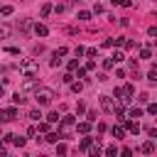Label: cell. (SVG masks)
Segmentation results:
<instances>
[{
    "label": "cell",
    "instance_id": "19",
    "mask_svg": "<svg viewBox=\"0 0 157 157\" xmlns=\"http://www.w3.org/2000/svg\"><path fill=\"white\" fill-rule=\"evenodd\" d=\"M69 86H71V91H74V93H81V88H83V83H81V81H71Z\"/></svg>",
    "mask_w": 157,
    "mask_h": 157
},
{
    "label": "cell",
    "instance_id": "6",
    "mask_svg": "<svg viewBox=\"0 0 157 157\" xmlns=\"http://www.w3.org/2000/svg\"><path fill=\"white\" fill-rule=\"evenodd\" d=\"M123 123H125V130H128V132H132V135L140 132V123H137V120H128V118H125Z\"/></svg>",
    "mask_w": 157,
    "mask_h": 157
},
{
    "label": "cell",
    "instance_id": "32",
    "mask_svg": "<svg viewBox=\"0 0 157 157\" xmlns=\"http://www.w3.org/2000/svg\"><path fill=\"white\" fill-rule=\"evenodd\" d=\"M54 145H56V152H59V155H66V152H69L66 145H59V142H54Z\"/></svg>",
    "mask_w": 157,
    "mask_h": 157
},
{
    "label": "cell",
    "instance_id": "34",
    "mask_svg": "<svg viewBox=\"0 0 157 157\" xmlns=\"http://www.w3.org/2000/svg\"><path fill=\"white\" fill-rule=\"evenodd\" d=\"M115 64H113V59H103V69H113Z\"/></svg>",
    "mask_w": 157,
    "mask_h": 157
},
{
    "label": "cell",
    "instance_id": "17",
    "mask_svg": "<svg viewBox=\"0 0 157 157\" xmlns=\"http://www.w3.org/2000/svg\"><path fill=\"white\" fill-rule=\"evenodd\" d=\"M140 56H142V59H150V56H152V49H150V44L140 49Z\"/></svg>",
    "mask_w": 157,
    "mask_h": 157
},
{
    "label": "cell",
    "instance_id": "28",
    "mask_svg": "<svg viewBox=\"0 0 157 157\" xmlns=\"http://www.w3.org/2000/svg\"><path fill=\"white\" fill-rule=\"evenodd\" d=\"M47 123H59V113H56V110L49 113V115H47Z\"/></svg>",
    "mask_w": 157,
    "mask_h": 157
},
{
    "label": "cell",
    "instance_id": "33",
    "mask_svg": "<svg viewBox=\"0 0 157 157\" xmlns=\"http://www.w3.org/2000/svg\"><path fill=\"white\" fill-rule=\"evenodd\" d=\"M83 69H86V71H93V69H96V61H93V59H91V61H86V66H83Z\"/></svg>",
    "mask_w": 157,
    "mask_h": 157
},
{
    "label": "cell",
    "instance_id": "9",
    "mask_svg": "<svg viewBox=\"0 0 157 157\" xmlns=\"http://www.w3.org/2000/svg\"><path fill=\"white\" fill-rule=\"evenodd\" d=\"M15 29H17V32H22V34H27V29H29V20H17Z\"/></svg>",
    "mask_w": 157,
    "mask_h": 157
},
{
    "label": "cell",
    "instance_id": "23",
    "mask_svg": "<svg viewBox=\"0 0 157 157\" xmlns=\"http://www.w3.org/2000/svg\"><path fill=\"white\" fill-rule=\"evenodd\" d=\"M78 20H81V22L91 20V12H88V10H81V12H78Z\"/></svg>",
    "mask_w": 157,
    "mask_h": 157
},
{
    "label": "cell",
    "instance_id": "26",
    "mask_svg": "<svg viewBox=\"0 0 157 157\" xmlns=\"http://www.w3.org/2000/svg\"><path fill=\"white\" fill-rule=\"evenodd\" d=\"M130 118H142V108H130Z\"/></svg>",
    "mask_w": 157,
    "mask_h": 157
},
{
    "label": "cell",
    "instance_id": "2",
    "mask_svg": "<svg viewBox=\"0 0 157 157\" xmlns=\"http://www.w3.org/2000/svg\"><path fill=\"white\" fill-rule=\"evenodd\" d=\"M37 69H39V66H37V61H34V59H25V61H20V71H22L25 76H34V74H37Z\"/></svg>",
    "mask_w": 157,
    "mask_h": 157
},
{
    "label": "cell",
    "instance_id": "16",
    "mask_svg": "<svg viewBox=\"0 0 157 157\" xmlns=\"http://www.w3.org/2000/svg\"><path fill=\"white\" fill-rule=\"evenodd\" d=\"M140 152H145V155H152V152H155V142H152V140H150V142H145V145L140 147Z\"/></svg>",
    "mask_w": 157,
    "mask_h": 157
},
{
    "label": "cell",
    "instance_id": "40",
    "mask_svg": "<svg viewBox=\"0 0 157 157\" xmlns=\"http://www.w3.org/2000/svg\"><path fill=\"white\" fill-rule=\"evenodd\" d=\"M83 54H86V49H83V47L78 44V47H76V56H83Z\"/></svg>",
    "mask_w": 157,
    "mask_h": 157
},
{
    "label": "cell",
    "instance_id": "42",
    "mask_svg": "<svg viewBox=\"0 0 157 157\" xmlns=\"http://www.w3.org/2000/svg\"><path fill=\"white\" fill-rule=\"evenodd\" d=\"M27 135H29V137H34V135H37V125H32V128L27 130Z\"/></svg>",
    "mask_w": 157,
    "mask_h": 157
},
{
    "label": "cell",
    "instance_id": "8",
    "mask_svg": "<svg viewBox=\"0 0 157 157\" xmlns=\"http://www.w3.org/2000/svg\"><path fill=\"white\" fill-rule=\"evenodd\" d=\"M34 34H37V37H47V34H49V27L42 25V22H37V25H34Z\"/></svg>",
    "mask_w": 157,
    "mask_h": 157
},
{
    "label": "cell",
    "instance_id": "25",
    "mask_svg": "<svg viewBox=\"0 0 157 157\" xmlns=\"http://www.w3.org/2000/svg\"><path fill=\"white\" fill-rule=\"evenodd\" d=\"M147 81H152V83L157 81V69H155V66L150 69V74H147Z\"/></svg>",
    "mask_w": 157,
    "mask_h": 157
},
{
    "label": "cell",
    "instance_id": "5",
    "mask_svg": "<svg viewBox=\"0 0 157 157\" xmlns=\"http://www.w3.org/2000/svg\"><path fill=\"white\" fill-rule=\"evenodd\" d=\"M98 103H101V108H103L105 113H113V105H115V103H113L108 96H101V98H98Z\"/></svg>",
    "mask_w": 157,
    "mask_h": 157
},
{
    "label": "cell",
    "instance_id": "21",
    "mask_svg": "<svg viewBox=\"0 0 157 157\" xmlns=\"http://www.w3.org/2000/svg\"><path fill=\"white\" fill-rule=\"evenodd\" d=\"M52 7H54L52 2H44V5H42V17H47V15L52 12Z\"/></svg>",
    "mask_w": 157,
    "mask_h": 157
},
{
    "label": "cell",
    "instance_id": "1",
    "mask_svg": "<svg viewBox=\"0 0 157 157\" xmlns=\"http://www.w3.org/2000/svg\"><path fill=\"white\" fill-rule=\"evenodd\" d=\"M34 101H37V105H49L52 101H54V91L52 88H34Z\"/></svg>",
    "mask_w": 157,
    "mask_h": 157
},
{
    "label": "cell",
    "instance_id": "4",
    "mask_svg": "<svg viewBox=\"0 0 157 157\" xmlns=\"http://www.w3.org/2000/svg\"><path fill=\"white\" fill-rule=\"evenodd\" d=\"M66 54H69V49H66V47H59V49H54V54H52V66H59V61H61Z\"/></svg>",
    "mask_w": 157,
    "mask_h": 157
},
{
    "label": "cell",
    "instance_id": "27",
    "mask_svg": "<svg viewBox=\"0 0 157 157\" xmlns=\"http://www.w3.org/2000/svg\"><path fill=\"white\" fill-rule=\"evenodd\" d=\"M27 118H32V120H39V118H42V113H39V110H37V108H32V110H29V115H27Z\"/></svg>",
    "mask_w": 157,
    "mask_h": 157
},
{
    "label": "cell",
    "instance_id": "29",
    "mask_svg": "<svg viewBox=\"0 0 157 157\" xmlns=\"http://www.w3.org/2000/svg\"><path fill=\"white\" fill-rule=\"evenodd\" d=\"M37 132H49V123H39L37 125Z\"/></svg>",
    "mask_w": 157,
    "mask_h": 157
},
{
    "label": "cell",
    "instance_id": "12",
    "mask_svg": "<svg viewBox=\"0 0 157 157\" xmlns=\"http://www.w3.org/2000/svg\"><path fill=\"white\" fill-rule=\"evenodd\" d=\"M10 34H12V27H10L7 22H2V25H0V39H7Z\"/></svg>",
    "mask_w": 157,
    "mask_h": 157
},
{
    "label": "cell",
    "instance_id": "24",
    "mask_svg": "<svg viewBox=\"0 0 157 157\" xmlns=\"http://www.w3.org/2000/svg\"><path fill=\"white\" fill-rule=\"evenodd\" d=\"M120 47H125V49H135V42H132V39H125V37H123V44H120Z\"/></svg>",
    "mask_w": 157,
    "mask_h": 157
},
{
    "label": "cell",
    "instance_id": "38",
    "mask_svg": "<svg viewBox=\"0 0 157 157\" xmlns=\"http://www.w3.org/2000/svg\"><path fill=\"white\" fill-rule=\"evenodd\" d=\"M93 12H98V15H101V12H105V10H103V5H101V2H96V7H93Z\"/></svg>",
    "mask_w": 157,
    "mask_h": 157
},
{
    "label": "cell",
    "instance_id": "39",
    "mask_svg": "<svg viewBox=\"0 0 157 157\" xmlns=\"http://www.w3.org/2000/svg\"><path fill=\"white\" fill-rule=\"evenodd\" d=\"M5 52H7V54H20V49H17V47H7Z\"/></svg>",
    "mask_w": 157,
    "mask_h": 157
},
{
    "label": "cell",
    "instance_id": "44",
    "mask_svg": "<svg viewBox=\"0 0 157 157\" xmlns=\"http://www.w3.org/2000/svg\"><path fill=\"white\" fill-rule=\"evenodd\" d=\"M0 155H5V147H2V140H0Z\"/></svg>",
    "mask_w": 157,
    "mask_h": 157
},
{
    "label": "cell",
    "instance_id": "13",
    "mask_svg": "<svg viewBox=\"0 0 157 157\" xmlns=\"http://www.w3.org/2000/svg\"><path fill=\"white\" fill-rule=\"evenodd\" d=\"M10 101H12V105H22V103H25L27 98H25V93H22V91H17V93H15V96H12Z\"/></svg>",
    "mask_w": 157,
    "mask_h": 157
},
{
    "label": "cell",
    "instance_id": "43",
    "mask_svg": "<svg viewBox=\"0 0 157 157\" xmlns=\"http://www.w3.org/2000/svg\"><path fill=\"white\" fill-rule=\"evenodd\" d=\"M2 96H5V86L0 83V98H2Z\"/></svg>",
    "mask_w": 157,
    "mask_h": 157
},
{
    "label": "cell",
    "instance_id": "15",
    "mask_svg": "<svg viewBox=\"0 0 157 157\" xmlns=\"http://www.w3.org/2000/svg\"><path fill=\"white\" fill-rule=\"evenodd\" d=\"M110 132H113V137H115V140H123V137H125V128H118V125H115Z\"/></svg>",
    "mask_w": 157,
    "mask_h": 157
},
{
    "label": "cell",
    "instance_id": "10",
    "mask_svg": "<svg viewBox=\"0 0 157 157\" xmlns=\"http://www.w3.org/2000/svg\"><path fill=\"white\" fill-rule=\"evenodd\" d=\"M2 113H5V120H17V108H15V105H10V108H5Z\"/></svg>",
    "mask_w": 157,
    "mask_h": 157
},
{
    "label": "cell",
    "instance_id": "41",
    "mask_svg": "<svg viewBox=\"0 0 157 157\" xmlns=\"http://www.w3.org/2000/svg\"><path fill=\"white\" fill-rule=\"evenodd\" d=\"M61 81H64V83H71V81H74V76H71V74H64V78H61Z\"/></svg>",
    "mask_w": 157,
    "mask_h": 157
},
{
    "label": "cell",
    "instance_id": "37",
    "mask_svg": "<svg viewBox=\"0 0 157 157\" xmlns=\"http://www.w3.org/2000/svg\"><path fill=\"white\" fill-rule=\"evenodd\" d=\"M52 10H54V12H64V10H66V5H54Z\"/></svg>",
    "mask_w": 157,
    "mask_h": 157
},
{
    "label": "cell",
    "instance_id": "18",
    "mask_svg": "<svg viewBox=\"0 0 157 157\" xmlns=\"http://www.w3.org/2000/svg\"><path fill=\"white\" fill-rule=\"evenodd\" d=\"M110 59H113V64H120V61L125 59V54H123V52H113V56H110Z\"/></svg>",
    "mask_w": 157,
    "mask_h": 157
},
{
    "label": "cell",
    "instance_id": "3",
    "mask_svg": "<svg viewBox=\"0 0 157 157\" xmlns=\"http://www.w3.org/2000/svg\"><path fill=\"white\" fill-rule=\"evenodd\" d=\"M34 88H37V78H34V76H27V78L20 83V91H22V93H29V91H34Z\"/></svg>",
    "mask_w": 157,
    "mask_h": 157
},
{
    "label": "cell",
    "instance_id": "36",
    "mask_svg": "<svg viewBox=\"0 0 157 157\" xmlns=\"http://www.w3.org/2000/svg\"><path fill=\"white\" fill-rule=\"evenodd\" d=\"M86 74H88L86 69H76V76H78V78H86Z\"/></svg>",
    "mask_w": 157,
    "mask_h": 157
},
{
    "label": "cell",
    "instance_id": "35",
    "mask_svg": "<svg viewBox=\"0 0 157 157\" xmlns=\"http://www.w3.org/2000/svg\"><path fill=\"white\" fill-rule=\"evenodd\" d=\"M147 113H150V115H157V105L150 103V105H147Z\"/></svg>",
    "mask_w": 157,
    "mask_h": 157
},
{
    "label": "cell",
    "instance_id": "22",
    "mask_svg": "<svg viewBox=\"0 0 157 157\" xmlns=\"http://www.w3.org/2000/svg\"><path fill=\"white\" fill-rule=\"evenodd\" d=\"M110 2H113V5H118V7H130V5H132L130 0H110Z\"/></svg>",
    "mask_w": 157,
    "mask_h": 157
},
{
    "label": "cell",
    "instance_id": "14",
    "mask_svg": "<svg viewBox=\"0 0 157 157\" xmlns=\"http://www.w3.org/2000/svg\"><path fill=\"white\" fill-rule=\"evenodd\" d=\"M76 130H78L81 135H88V132H91V120H86V123H78V125H76Z\"/></svg>",
    "mask_w": 157,
    "mask_h": 157
},
{
    "label": "cell",
    "instance_id": "20",
    "mask_svg": "<svg viewBox=\"0 0 157 157\" xmlns=\"http://www.w3.org/2000/svg\"><path fill=\"white\" fill-rule=\"evenodd\" d=\"M12 12H15V10H12V5H2V7H0V15H5V17H7V15H12Z\"/></svg>",
    "mask_w": 157,
    "mask_h": 157
},
{
    "label": "cell",
    "instance_id": "30",
    "mask_svg": "<svg viewBox=\"0 0 157 157\" xmlns=\"http://www.w3.org/2000/svg\"><path fill=\"white\" fill-rule=\"evenodd\" d=\"M105 155H108V157H115V155H118V147H115V145H110V147L105 150Z\"/></svg>",
    "mask_w": 157,
    "mask_h": 157
},
{
    "label": "cell",
    "instance_id": "31",
    "mask_svg": "<svg viewBox=\"0 0 157 157\" xmlns=\"http://www.w3.org/2000/svg\"><path fill=\"white\" fill-rule=\"evenodd\" d=\"M66 66H69V71H76V69H78V61H76V59H71Z\"/></svg>",
    "mask_w": 157,
    "mask_h": 157
},
{
    "label": "cell",
    "instance_id": "7",
    "mask_svg": "<svg viewBox=\"0 0 157 157\" xmlns=\"http://www.w3.org/2000/svg\"><path fill=\"white\" fill-rule=\"evenodd\" d=\"M5 140H7V142H12L15 147H22V145H25V137H20V135H12V132H10V135H5Z\"/></svg>",
    "mask_w": 157,
    "mask_h": 157
},
{
    "label": "cell",
    "instance_id": "11",
    "mask_svg": "<svg viewBox=\"0 0 157 157\" xmlns=\"http://www.w3.org/2000/svg\"><path fill=\"white\" fill-rule=\"evenodd\" d=\"M91 145H93V137H83V140L78 142V150H81V152H88Z\"/></svg>",
    "mask_w": 157,
    "mask_h": 157
}]
</instances>
